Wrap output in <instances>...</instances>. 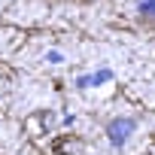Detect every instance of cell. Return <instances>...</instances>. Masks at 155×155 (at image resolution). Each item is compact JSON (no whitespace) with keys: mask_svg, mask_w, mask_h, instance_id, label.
Here are the masks:
<instances>
[{"mask_svg":"<svg viewBox=\"0 0 155 155\" xmlns=\"http://www.w3.org/2000/svg\"><path fill=\"white\" fill-rule=\"evenodd\" d=\"M140 12L143 15H155V0H140Z\"/></svg>","mask_w":155,"mask_h":155,"instance_id":"4","label":"cell"},{"mask_svg":"<svg viewBox=\"0 0 155 155\" xmlns=\"http://www.w3.org/2000/svg\"><path fill=\"white\" fill-rule=\"evenodd\" d=\"M110 79H113L110 70H97V73H91V76H79L76 85H79V88H91V85H101V82H110Z\"/></svg>","mask_w":155,"mask_h":155,"instance_id":"2","label":"cell"},{"mask_svg":"<svg viewBox=\"0 0 155 155\" xmlns=\"http://www.w3.org/2000/svg\"><path fill=\"white\" fill-rule=\"evenodd\" d=\"M46 61H49V64H61V61H64V55H61V52H55V49H49V52H46Z\"/></svg>","mask_w":155,"mask_h":155,"instance_id":"5","label":"cell"},{"mask_svg":"<svg viewBox=\"0 0 155 155\" xmlns=\"http://www.w3.org/2000/svg\"><path fill=\"white\" fill-rule=\"evenodd\" d=\"M79 149H82V143L76 140V137H70V134H67V137H61V140L55 143V152H58V155H76Z\"/></svg>","mask_w":155,"mask_h":155,"instance_id":"3","label":"cell"},{"mask_svg":"<svg viewBox=\"0 0 155 155\" xmlns=\"http://www.w3.org/2000/svg\"><path fill=\"white\" fill-rule=\"evenodd\" d=\"M134 128H137V122H134V119L119 116V119H113V122L107 125V137H110V143H113V146H125V143H128V137L134 134Z\"/></svg>","mask_w":155,"mask_h":155,"instance_id":"1","label":"cell"}]
</instances>
